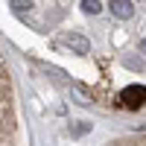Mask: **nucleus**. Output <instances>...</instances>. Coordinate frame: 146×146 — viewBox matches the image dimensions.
Masks as SVG:
<instances>
[{"label": "nucleus", "mask_w": 146, "mask_h": 146, "mask_svg": "<svg viewBox=\"0 0 146 146\" xmlns=\"http://www.w3.org/2000/svg\"><path fill=\"white\" fill-rule=\"evenodd\" d=\"M0 146H27L15 79H12V70L3 53H0Z\"/></svg>", "instance_id": "f257e3e1"}, {"label": "nucleus", "mask_w": 146, "mask_h": 146, "mask_svg": "<svg viewBox=\"0 0 146 146\" xmlns=\"http://www.w3.org/2000/svg\"><path fill=\"white\" fill-rule=\"evenodd\" d=\"M111 12H114L117 18H123V21H129L131 15H135V6H131L129 0H114V3H111Z\"/></svg>", "instance_id": "f03ea898"}, {"label": "nucleus", "mask_w": 146, "mask_h": 146, "mask_svg": "<svg viewBox=\"0 0 146 146\" xmlns=\"http://www.w3.org/2000/svg\"><path fill=\"white\" fill-rule=\"evenodd\" d=\"M105 146H146V135H126V137H117Z\"/></svg>", "instance_id": "7ed1b4c3"}, {"label": "nucleus", "mask_w": 146, "mask_h": 146, "mask_svg": "<svg viewBox=\"0 0 146 146\" xmlns=\"http://www.w3.org/2000/svg\"><path fill=\"white\" fill-rule=\"evenodd\" d=\"M67 47H73V50H79V53H88V41L82 38V35H67Z\"/></svg>", "instance_id": "20e7f679"}, {"label": "nucleus", "mask_w": 146, "mask_h": 146, "mask_svg": "<svg viewBox=\"0 0 146 146\" xmlns=\"http://www.w3.org/2000/svg\"><path fill=\"white\" fill-rule=\"evenodd\" d=\"M82 9H85V12H100V3H96V0H85Z\"/></svg>", "instance_id": "39448f33"}, {"label": "nucleus", "mask_w": 146, "mask_h": 146, "mask_svg": "<svg viewBox=\"0 0 146 146\" xmlns=\"http://www.w3.org/2000/svg\"><path fill=\"white\" fill-rule=\"evenodd\" d=\"M140 50H146V41H140Z\"/></svg>", "instance_id": "423d86ee"}]
</instances>
